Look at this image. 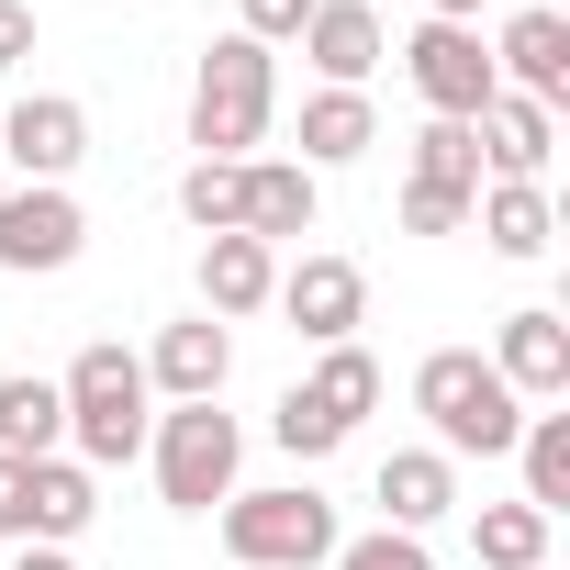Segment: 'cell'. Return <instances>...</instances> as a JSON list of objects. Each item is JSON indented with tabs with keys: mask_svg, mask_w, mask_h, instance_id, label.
I'll return each mask as SVG.
<instances>
[{
	"mask_svg": "<svg viewBox=\"0 0 570 570\" xmlns=\"http://www.w3.org/2000/svg\"><path fill=\"white\" fill-rule=\"evenodd\" d=\"M303 57H314L325 90H358L381 68V12H370V0H314V12H303Z\"/></svg>",
	"mask_w": 570,
	"mask_h": 570,
	"instance_id": "17",
	"label": "cell"
},
{
	"mask_svg": "<svg viewBox=\"0 0 570 570\" xmlns=\"http://www.w3.org/2000/svg\"><path fill=\"white\" fill-rule=\"evenodd\" d=\"M268 292H279V246H257V235H202V314H213V325L268 314Z\"/></svg>",
	"mask_w": 570,
	"mask_h": 570,
	"instance_id": "15",
	"label": "cell"
},
{
	"mask_svg": "<svg viewBox=\"0 0 570 570\" xmlns=\"http://www.w3.org/2000/svg\"><path fill=\"white\" fill-rule=\"evenodd\" d=\"M224 370H235V336L213 314L157 325V347H146V392H168V403H224Z\"/></svg>",
	"mask_w": 570,
	"mask_h": 570,
	"instance_id": "14",
	"label": "cell"
},
{
	"mask_svg": "<svg viewBox=\"0 0 570 570\" xmlns=\"http://www.w3.org/2000/svg\"><path fill=\"white\" fill-rule=\"evenodd\" d=\"M90 514H101V481L79 459H35L23 470V548H79Z\"/></svg>",
	"mask_w": 570,
	"mask_h": 570,
	"instance_id": "16",
	"label": "cell"
},
{
	"mask_svg": "<svg viewBox=\"0 0 570 570\" xmlns=\"http://www.w3.org/2000/svg\"><path fill=\"white\" fill-rule=\"evenodd\" d=\"M414 414L436 425V459H514V436H525V403L492 381L481 347L414 358Z\"/></svg>",
	"mask_w": 570,
	"mask_h": 570,
	"instance_id": "2",
	"label": "cell"
},
{
	"mask_svg": "<svg viewBox=\"0 0 570 570\" xmlns=\"http://www.w3.org/2000/svg\"><path fill=\"white\" fill-rule=\"evenodd\" d=\"M303 12H314V0H235V35L279 57V46H303Z\"/></svg>",
	"mask_w": 570,
	"mask_h": 570,
	"instance_id": "29",
	"label": "cell"
},
{
	"mask_svg": "<svg viewBox=\"0 0 570 570\" xmlns=\"http://www.w3.org/2000/svg\"><path fill=\"white\" fill-rule=\"evenodd\" d=\"M12 570H79L68 548H12Z\"/></svg>",
	"mask_w": 570,
	"mask_h": 570,
	"instance_id": "33",
	"label": "cell"
},
{
	"mask_svg": "<svg viewBox=\"0 0 570 570\" xmlns=\"http://www.w3.org/2000/svg\"><path fill=\"white\" fill-rule=\"evenodd\" d=\"M492 381H503L514 403H559V392H570V325H559L548 303L503 314V336H492Z\"/></svg>",
	"mask_w": 570,
	"mask_h": 570,
	"instance_id": "12",
	"label": "cell"
},
{
	"mask_svg": "<svg viewBox=\"0 0 570 570\" xmlns=\"http://www.w3.org/2000/svg\"><path fill=\"white\" fill-rule=\"evenodd\" d=\"M470 146H481L492 179H548V157H559V112L525 101V90H492V101L470 112Z\"/></svg>",
	"mask_w": 570,
	"mask_h": 570,
	"instance_id": "11",
	"label": "cell"
},
{
	"mask_svg": "<svg viewBox=\"0 0 570 570\" xmlns=\"http://www.w3.org/2000/svg\"><path fill=\"white\" fill-rule=\"evenodd\" d=\"M79 246H90V213H79L68 190L23 179L12 202H0V268H12V279H46V268H68Z\"/></svg>",
	"mask_w": 570,
	"mask_h": 570,
	"instance_id": "8",
	"label": "cell"
},
{
	"mask_svg": "<svg viewBox=\"0 0 570 570\" xmlns=\"http://www.w3.org/2000/svg\"><path fill=\"white\" fill-rule=\"evenodd\" d=\"M470 224L492 235V257H548V246H559V202H548V179H481Z\"/></svg>",
	"mask_w": 570,
	"mask_h": 570,
	"instance_id": "18",
	"label": "cell"
},
{
	"mask_svg": "<svg viewBox=\"0 0 570 570\" xmlns=\"http://www.w3.org/2000/svg\"><path fill=\"white\" fill-rule=\"evenodd\" d=\"M370 146H381L370 90H314V101H303V168H314V179L347 168V157H370Z\"/></svg>",
	"mask_w": 570,
	"mask_h": 570,
	"instance_id": "20",
	"label": "cell"
},
{
	"mask_svg": "<svg viewBox=\"0 0 570 570\" xmlns=\"http://www.w3.org/2000/svg\"><path fill=\"white\" fill-rule=\"evenodd\" d=\"M224 514V559L235 570H325L336 559V503L314 492V481H268V492H224L213 503Z\"/></svg>",
	"mask_w": 570,
	"mask_h": 570,
	"instance_id": "4",
	"label": "cell"
},
{
	"mask_svg": "<svg viewBox=\"0 0 570 570\" xmlns=\"http://www.w3.org/2000/svg\"><path fill=\"white\" fill-rule=\"evenodd\" d=\"M403 79H414V101H425L436 124H470V112L503 90L481 23H414V35H403Z\"/></svg>",
	"mask_w": 570,
	"mask_h": 570,
	"instance_id": "6",
	"label": "cell"
},
{
	"mask_svg": "<svg viewBox=\"0 0 570 570\" xmlns=\"http://www.w3.org/2000/svg\"><path fill=\"white\" fill-rule=\"evenodd\" d=\"M268 436H279V448H292V459H303V470H314V459H336V448H347V425H336V414H325V403H314V392H303V381H292V392H279V403H268Z\"/></svg>",
	"mask_w": 570,
	"mask_h": 570,
	"instance_id": "25",
	"label": "cell"
},
{
	"mask_svg": "<svg viewBox=\"0 0 570 570\" xmlns=\"http://www.w3.org/2000/svg\"><path fill=\"white\" fill-rule=\"evenodd\" d=\"M470 559L481 570H548V514L537 503H481L470 514Z\"/></svg>",
	"mask_w": 570,
	"mask_h": 570,
	"instance_id": "22",
	"label": "cell"
},
{
	"mask_svg": "<svg viewBox=\"0 0 570 570\" xmlns=\"http://www.w3.org/2000/svg\"><path fill=\"white\" fill-rule=\"evenodd\" d=\"M23 470L35 459H0V537H12V548H23Z\"/></svg>",
	"mask_w": 570,
	"mask_h": 570,
	"instance_id": "32",
	"label": "cell"
},
{
	"mask_svg": "<svg viewBox=\"0 0 570 570\" xmlns=\"http://www.w3.org/2000/svg\"><path fill=\"white\" fill-rule=\"evenodd\" d=\"M470 202H481V190H425V179H414V190H403V235H459Z\"/></svg>",
	"mask_w": 570,
	"mask_h": 570,
	"instance_id": "30",
	"label": "cell"
},
{
	"mask_svg": "<svg viewBox=\"0 0 570 570\" xmlns=\"http://www.w3.org/2000/svg\"><path fill=\"white\" fill-rule=\"evenodd\" d=\"M314 213H325V179L303 157H246L235 168V235L292 246V235H314Z\"/></svg>",
	"mask_w": 570,
	"mask_h": 570,
	"instance_id": "10",
	"label": "cell"
},
{
	"mask_svg": "<svg viewBox=\"0 0 570 570\" xmlns=\"http://www.w3.org/2000/svg\"><path fill=\"white\" fill-rule=\"evenodd\" d=\"M268 303L292 314L303 347H347V336L370 325V268H358V257H303V268H279Z\"/></svg>",
	"mask_w": 570,
	"mask_h": 570,
	"instance_id": "7",
	"label": "cell"
},
{
	"mask_svg": "<svg viewBox=\"0 0 570 570\" xmlns=\"http://www.w3.org/2000/svg\"><path fill=\"white\" fill-rule=\"evenodd\" d=\"M179 213H190L202 235H235V168H213V157H190V179H179Z\"/></svg>",
	"mask_w": 570,
	"mask_h": 570,
	"instance_id": "28",
	"label": "cell"
},
{
	"mask_svg": "<svg viewBox=\"0 0 570 570\" xmlns=\"http://www.w3.org/2000/svg\"><path fill=\"white\" fill-rule=\"evenodd\" d=\"M0 459H68V392L57 381H0Z\"/></svg>",
	"mask_w": 570,
	"mask_h": 570,
	"instance_id": "21",
	"label": "cell"
},
{
	"mask_svg": "<svg viewBox=\"0 0 570 570\" xmlns=\"http://www.w3.org/2000/svg\"><path fill=\"white\" fill-rule=\"evenodd\" d=\"M381 514H392L403 537L448 525V514H459V459H436V448H392V459H381Z\"/></svg>",
	"mask_w": 570,
	"mask_h": 570,
	"instance_id": "19",
	"label": "cell"
},
{
	"mask_svg": "<svg viewBox=\"0 0 570 570\" xmlns=\"http://www.w3.org/2000/svg\"><path fill=\"white\" fill-rule=\"evenodd\" d=\"M268 112H279V57L246 46V35H224V46L202 57V79H190V146H202L213 168H246V157L268 146Z\"/></svg>",
	"mask_w": 570,
	"mask_h": 570,
	"instance_id": "3",
	"label": "cell"
},
{
	"mask_svg": "<svg viewBox=\"0 0 570 570\" xmlns=\"http://www.w3.org/2000/svg\"><path fill=\"white\" fill-rule=\"evenodd\" d=\"M492 79L559 112V90H570V23L548 12V0H525V12H514V23L492 35Z\"/></svg>",
	"mask_w": 570,
	"mask_h": 570,
	"instance_id": "13",
	"label": "cell"
},
{
	"mask_svg": "<svg viewBox=\"0 0 570 570\" xmlns=\"http://www.w3.org/2000/svg\"><path fill=\"white\" fill-rule=\"evenodd\" d=\"M425 23H481V0H425Z\"/></svg>",
	"mask_w": 570,
	"mask_h": 570,
	"instance_id": "34",
	"label": "cell"
},
{
	"mask_svg": "<svg viewBox=\"0 0 570 570\" xmlns=\"http://www.w3.org/2000/svg\"><path fill=\"white\" fill-rule=\"evenodd\" d=\"M146 459H157V492H168L179 514H213V503L235 492V470H246V425H235L224 403H168V414L146 425Z\"/></svg>",
	"mask_w": 570,
	"mask_h": 570,
	"instance_id": "5",
	"label": "cell"
},
{
	"mask_svg": "<svg viewBox=\"0 0 570 570\" xmlns=\"http://www.w3.org/2000/svg\"><path fill=\"white\" fill-rule=\"evenodd\" d=\"M303 392H314V403H325V414H336V425L358 436V414L381 403V358H370V347L347 336V347H325V358H314V381H303Z\"/></svg>",
	"mask_w": 570,
	"mask_h": 570,
	"instance_id": "24",
	"label": "cell"
},
{
	"mask_svg": "<svg viewBox=\"0 0 570 570\" xmlns=\"http://www.w3.org/2000/svg\"><path fill=\"white\" fill-rule=\"evenodd\" d=\"M35 57V0H0V68Z\"/></svg>",
	"mask_w": 570,
	"mask_h": 570,
	"instance_id": "31",
	"label": "cell"
},
{
	"mask_svg": "<svg viewBox=\"0 0 570 570\" xmlns=\"http://www.w3.org/2000/svg\"><path fill=\"white\" fill-rule=\"evenodd\" d=\"M514 459H525V503L559 525V514H570V414H525Z\"/></svg>",
	"mask_w": 570,
	"mask_h": 570,
	"instance_id": "23",
	"label": "cell"
},
{
	"mask_svg": "<svg viewBox=\"0 0 570 570\" xmlns=\"http://www.w3.org/2000/svg\"><path fill=\"white\" fill-rule=\"evenodd\" d=\"M57 392H68V448H79V470H90V481H101V470H124V459H146L157 392H146V358H135L124 336L79 347Z\"/></svg>",
	"mask_w": 570,
	"mask_h": 570,
	"instance_id": "1",
	"label": "cell"
},
{
	"mask_svg": "<svg viewBox=\"0 0 570 570\" xmlns=\"http://www.w3.org/2000/svg\"><path fill=\"white\" fill-rule=\"evenodd\" d=\"M0 146H12V168H23V179L68 190V168L90 157V101H68V90H23L12 112H0Z\"/></svg>",
	"mask_w": 570,
	"mask_h": 570,
	"instance_id": "9",
	"label": "cell"
},
{
	"mask_svg": "<svg viewBox=\"0 0 570 570\" xmlns=\"http://www.w3.org/2000/svg\"><path fill=\"white\" fill-rule=\"evenodd\" d=\"M414 179H425V190H481V146H470V124H436V112H425V135H414Z\"/></svg>",
	"mask_w": 570,
	"mask_h": 570,
	"instance_id": "26",
	"label": "cell"
},
{
	"mask_svg": "<svg viewBox=\"0 0 570 570\" xmlns=\"http://www.w3.org/2000/svg\"><path fill=\"white\" fill-rule=\"evenodd\" d=\"M325 570H436V548L425 537H403V525H370V537H336V559Z\"/></svg>",
	"mask_w": 570,
	"mask_h": 570,
	"instance_id": "27",
	"label": "cell"
}]
</instances>
